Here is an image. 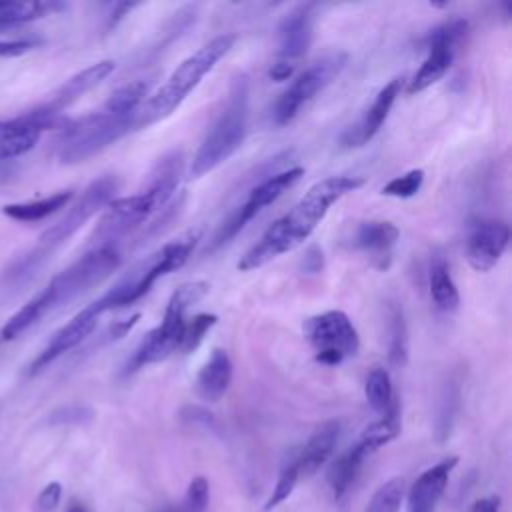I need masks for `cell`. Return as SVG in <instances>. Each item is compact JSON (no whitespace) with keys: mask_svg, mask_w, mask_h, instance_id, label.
<instances>
[{"mask_svg":"<svg viewBox=\"0 0 512 512\" xmlns=\"http://www.w3.org/2000/svg\"><path fill=\"white\" fill-rule=\"evenodd\" d=\"M248 102L250 84L246 74H236L230 82L224 108L214 120L210 132L196 150L190 166V174L200 178L226 162L244 142L248 130Z\"/></svg>","mask_w":512,"mask_h":512,"instance_id":"3","label":"cell"},{"mask_svg":"<svg viewBox=\"0 0 512 512\" xmlns=\"http://www.w3.org/2000/svg\"><path fill=\"white\" fill-rule=\"evenodd\" d=\"M324 268V254L320 246H310L302 258V270L306 274H318Z\"/></svg>","mask_w":512,"mask_h":512,"instance_id":"42","label":"cell"},{"mask_svg":"<svg viewBox=\"0 0 512 512\" xmlns=\"http://www.w3.org/2000/svg\"><path fill=\"white\" fill-rule=\"evenodd\" d=\"M134 6H136V4H118V6H116V10L110 14L112 18H110V22H108V28H114V26H116V22H118V20H122V18H124L132 8H134Z\"/></svg>","mask_w":512,"mask_h":512,"instance_id":"45","label":"cell"},{"mask_svg":"<svg viewBox=\"0 0 512 512\" xmlns=\"http://www.w3.org/2000/svg\"><path fill=\"white\" fill-rule=\"evenodd\" d=\"M314 10L316 4H298L294 6L278 26L280 36V52L278 60L294 64L300 56L306 54L312 42V30H314Z\"/></svg>","mask_w":512,"mask_h":512,"instance_id":"17","label":"cell"},{"mask_svg":"<svg viewBox=\"0 0 512 512\" xmlns=\"http://www.w3.org/2000/svg\"><path fill=\"white\" fill-rule=\"evenodd\" d=\"M136 114H122L102 106L74 122L64 124L58 138V158L62 164H78L102 152L124 134L134 130Z\"/></svg>","mask_w":512,"mask_h":512,"instance_id":"8","label":"cell"},{"mask_svg":"<svg viewBox=\"0 0 512 512\" xmlns=\"http://www.w3.org/2000/svg\"><path fill=\"white\" fill-rule=\"evenodd\" d=\"M340 438V422L330 420L322 424L304 444V448L294 458L300 476H312L320 470V466L332 456L336 442Z\"/></svg>","mask_w":512,"mask_h":512,"instance_id":"22","label":"cell"},{"mask_svg":"<svg viewBox=\"0 0 512 512\" xmlns=\"http://www.w3.org/2000/svg\"><path fill=\"white\" fill-rule=\"evenodd\" d=\"M118 186L120 182L114 174H106L90 182L80 194V198L72 204V208H68V212L38 238V246L16 264V270H12L10 276H16L18 280L32 276L34 270H38V266H42V262L58 246H62L70 236H74L100 208L112 202V196L116 194Z\"/></svg>","mask_w":512,"mask_h":512,"instance_id":"5","label":"cell"},{"mask_svg":"<svg viewBox=\"0 0 512 512\" xmlns=\"http://www.w3.org/2000/svg\"><path fill=\"white\" fill-rule=\"evenodd\" d=\"M388 332H390L388 360H390L392 366L400 368V366H404L406 360H408V330H406V320H404L402 306H398L396 302L390 304V324H388Z\"/></svg>","mask_w":512,"mask_h":512,"instance_id":"31","label":"cell"},{"mask_svg":"<svg viewBox=\"0 0 512 512\" xmlns=\"http://www.w3.org/2000/svg\"><path fill=\"white\" fill-rule=\"evenodd\" d=\"M182 170H184V156L178 150L168 152L156 164L148 188L160 198V202L164 206L174 196V192H176V188L180 184V178H182Z\"/></svg>","mask_w":512,"mask_h":512,"instance_id":"28","label":"cell"},{"mask_svg":"<svg viewBox=\"0 0 512 512\" xmlns=\"http://www.w3.org/2000/svg\"><path fill=\"white\" fill-rule=\"evenodd\" d=\"M66 512H88V510H86L82 504H72Z\"/></svg>","mask_w":512,"mask_h":512,"instance_id":"46","label":"cell"},{"mask_svg":"<svg viewBox=\"0 0 512 512\" xmlns=\"http://www.w3.org/2000/svg\"><path fill=\"white\" fill-rule=\"evenodd\" d=\"M120 260L122 256H120L118 244H102V246L90 248L76 262H72L62 272H58L46 284V288L32 298L40 308L42 318L48 312L72 302L80 294L100 284L118 268Z\"/></svg>","mask_w":512,"mask_h":512,"instance_id":"7","label":"cell"},{"mask_svg":"<svg viewBox=\"0 0 512 512\" xmlns=\"http://www.w3.org/2000/svg\"><path fill=\"white\" fill-rule=\"evenodd\" d=\"M164 512H172V510H164Z\"/></svg>","mask_w":512,"mask_h":512,"instance_id":"47","label":"cell"},{"mask_svg":"<svg viewBox=\"0 0 512 512\" xmlns=\"http://www.w3.org/2000/svg\"><path fill=\"white\" fill-rule=\"evenodd\" d=\"M60 496H62V486L60 482H50L42 488V492L36 498V504L40 508V512H54L60 504Z\"/></svg>","mask_w":512,"mask_h":512,"instance_id":"41","label":"cell"},{"mask_svg":"<svg viewBox=\"0 0 512 512\" xmlns=\"http://www.w3.org/2000/svg\"><path fill=\"white\" fill-rule=\"evenodd\" d=\"M180 418L186 422V424H192V426H202V428H208V430H216L218 428V422L214 418V414L202 406H184L180 410Z\"/></svg>","mask_w":512,"mask_h":512,"instance_id":"38","label":"cell"},{"mask_svg":"<svg viewBox=\"0 0 512 512\" xmlns=\"http://www.w3.org/2000/svg\"><path fill=\"white\" fill-rule=\"evenodd\" d=\"M398 228L388 220H368L356 228L354 248L368 254L376 270H388L392 262V250L398 242Z\"/></svg>","mask_w":512,"mask_h":512,"instance_id":"20","label":"cell"},{"mask_svg":"<svg viewBox=\"0 0 512 512\" xmlns=\"http://www.w3.org/2000/svg\"><path fill=\"white\" fill-rule=\"evenodd\" d=\"M216 316L208 314V312H200L196 316H192L190 320H186V328H184V338L180 344L182 352H192L200 346V342L204 340L206 332L216 324Z\"/></svg>","mask_w":512,"mask_h":512,"instance_id":"33","label":"cell"},{"mask_svg":"<svg viewBox=\"0 0 512 512\" xmlns=\"http://www.w3.org/2000/svg\"><path fill=\"white\" fill-rule=\"evenodd\" d=\"M364 394H366V400L372 406V410H376L382 416L396 404L392 380L384 368H372L368 372Z\"/></svg>","mask_w":512,"mask_h":512,"instance_id":"30","label":"cell"},{"mask_svg":"<svg viewBox=\"0 0 512 512\" xmlns=\"http://www.w3.org/2000/svg\"><path fill=\"white\" fill-rule=\"evenodd\" d=\"M466 32H468V22L464 18H450L428 34L426 38L428 56L408 84L410 94L426 90L448 72V68L454 62L458 44L464 40Z\"/></svg>","mask_w":512,"mask_h":512,"instance_id":"13","label":"cell"},{"mask_svg":"<svg viewBox=\"0 0 512 512\" xmlns=\"http://www.w3.org/2000/svg\"><path fill=\"white\" fill-rule=\"evenodd\" d=\"M510 242V228L500 220H482L466 238V258L476 272L492 270Z\"/></svg>","mask_w":512,"mask_h":512,"instance_id":"15","label":"cell"},{"mask_svg":"<svg viewBox=\"0 0 512 512\" xmlns=\"http://www.w3.org/2000/svg\"><path fill=\"white\" fill-rule=\"evenodd\" d=\"M60 124L62 116L42 106L14 120H0V160H10L32 150L44 130L58 128Z\"/></svg>","mask_w":512,"mask_h":512,"instance_id":"14","label":"cell"},{"mask_svg":"<svg viewBox=\"0 0 512 512\" xmlns=\"http://www.w3.org/2000/svg\"><path fill=\"white\" fill-rule=\"evenodd\" d=\"M162 208H164V204L150 188H146L144 192L134 194V196H124V198L112 200L106 206V212L100 218V222L90 238V246L94 248V246H102V244H116L118 238H122L124 234L132 232L134 228L144 224L152 212L162 210Z\"/></svg>","mask_w":512,"mask_h":512,"instance_id":"12","label":"cell"},{"mask_svg":"<svg viewBox=\"0 0 512 512\" xmlns=\"http://www.w3.org/2000/svg\"><path fill=\"white\" fill-rule=\"evenodd\" d=\"M64 8L66 4L54 0H0V28L44 18Z\"/></svg>","mask_w":512,"mask_h":512,"instance_id":"25","label":"cell"},{"mask_svg":"<svg viewBox=\"0 0 512 512\" xmlns=\"http://www.w3.org/2000/svg\"><path fill=\"white\" fill-rule=\"evenodd\" d=\"M500 506H502V498L492 494L476 500L468 512H500Z\"/></svg>","mask_w":512,"mask_h":512,"instance_id":"43","label":"cell"},{"mask_svg":"<svg viewBox=\"0 0 512 512\" xmlns=\"http://www.w3.org/2000/svg\"><path fill=\"white\" fill-rule=\"evenodd\" d=\"M152 88V78H140L134 82H128L124 86H120L106 102L104 106L114 110V112H122V114H136L142 106V102L146 100V96L150 94Z\"/></svg>","mask_w":512,"mask_h":512,"instance_id":"29","label":"cell"},{"mask_svg":"<svg viewBox=\"0 0 512 512\" xmlns=\"http://www.w3.org/2000/svg\"><path fill=\"white\" fill-rule=\"evenodd\" d=\"M404 498V480L392 478L384 482L366 504L364 512H398Z\"/></svg>","mask_w":512,"mask_h":512,"instance_id":"32","label":"cell"},{"mask_svg":"<svg viewBox=\"0 0 512 512\" xmlns=\"http://www.w3.org/2000/svg\"><path fill=\"white\" fill-rule=\"evenodd\" d=\"M92 418V410L86 406H64L50 416L54 424H82Z\"/></svg>","mask_w":512,"mask_h":512,"instance_id":"39","label":"cell"},{"mask_svg":"<svg viewBox=\"0 0 512 512\" xmlns=\"http://www.w3.org/2000/svg\"><path fill=\"white\" fill-rule=\"evenodd\" d=\"M40 38H18V40H0V58H12L22 56L30 52L32 48L40 46Z\"/></svg>","mask_w":512,"mask_h":512,"instance_id":"40","label":"cell"},{"mask_svg":"<svg viewBox=\"0 0 512 512\" xmlns=\"http://www.w3.org/2000/svg\"><path fill=\"white\" fill-rule=\"evenodd\" d=\"M428 288H430V298L436 304V308H440L442 312H454L458 308L460 294L452 280L450 266L442 254H436L430 260Z\"/></svg>","mask_w":512,"mask_h":512,"instance_id":"24","label":"cell"},{"mask_svg":"<svg viewBox=\"0 0 512 512\" xmlns=\"http://www.w3.org/2000/svg\"><path fill=\"white\" fill-rule=\"evenodd\" d=\"M200 240V232H188L168 244H164L160 250L152 252L144 260H140L126 276H122L106 294H102L98 300L92 302V308L102 314L108 310L124 308L140 300L158 278L176 272L186 264L190 258L194 246Z\"/></svg>","mask_w":512,"mask_h":512,"instance_id":"4","label":"cell"},{"mask_svg":"<svg viewBox=\"0 0 512 512\" xmlns=\"http://www.w3.org/2000/svg\"><path fill=\"white\" fill-rule=\"evenodd\" d=\"M422 182H424V170L414 168V170H408L402 176L392 178L388 184H384L382 194L384 196H394V198H412L422 188Z\"/></svg>","mask_w":512,"mask_h":512,"instance_id":"34","label":"cell"},{"mask_svg":"<svg viewBox=\"0 0 512 512\" xmlns=\"http://www.w3.org/2000/svg\"><path fill=\"white\" fill-rule=\"evenodd\" d=\"M360 186H364V178L360 176H330L312 184L306 194L284 216L272 222L260 240L238 260V270H256L276 256L300 246L322 222L330 206Z\"/></svg>","mask_w":512,"mask_h":512,"instance_id":"1","label":"cell"},{"mask_svg":"<svg viewBox=\"0 0 512 512\" xmlns=\"http://www.w3.org/2000/svg\"><path fill=\"white\" fill-rule=\"evenodd\" d=\"M208 288L210 284L206 280H194L180 284L172 292L160 326H156L142 338V342L126 362L124 374H132L148 364L166 360L170 354L180 350L186 328V312L190 306H194L198 300L206 296Z\"/></svg>","mask_w":512,"mask_h":512,"instance_id":"6","label":"cell"},{"mask_svg":"<svg viewBox=\"0 0 512 512\" xmlns=\"http://www.w3.org/2000/svg\"><path fill=\"white\" fill-rule=\"evenodd\" d=\"M348 54L344 52H332L308 66L302 74L296 76V80L280 94L274 106V122L278 126L288 124L304 104H308L318 92H322L346 66Z\"/></svg>","mask_w":512,"mask_h":512,"instance_id":"11","label":"cell"},{"mask_svg":"<svg viewBox=\"0 0 512 512\" xmlns=\"http://www.w3.org/2000/svg\"><path fill=\"white\" fill-rule=\"evenodd\" d=\"M298 478H300V474H298L296 462L290 460V462L282 468V472H280V476H278V480H276V486H274L270 498L266 500L264 510H266V512H268V510H274V508L280 506L284 500H288V496L292 494V490H294Z\"/></svg>","mask_w":512,"mask_h":512,"instance_id":"35","label":"cell"},{"mask_svg":"<svg viewBox=\"0 0 512 512\" xmlns=\"http://www.w3.org/2000/svg\"><path fill=\"white\" fill-rule=\"evenodd\" d=\"M232 380V362L226 350L214 348L196 376V394L206 402H218Z\"/></svg>","mask_w":512,"mask_h":512,"instance_id":"23","label":"cell"},{"mask_svg":"<svg viewBox=\"0 0 512 512\" xmlns=\"http://www.w3.org/2000/svg\"><path fill=\"white\" fill-rule=\"evenodd\" d=\"M304 336L314 348V358L326 366H338L360 348L358 332L342 310H326L304 322Z\"/></svg>","mask_w":512,"mask_h":512,"instance_id":"9","label":"cell"},{"mask_svg":"<svg viewBox=\"0 0 512 512\" xmlns=\"http://www.w3.org/2000/svg\"><path fill=\"white\" fill-rule=\"evenodd\" d=\"M114 70V62L112 60H100L84 70H80L78 74H74L72 78H68L54 94L48 102L42 104V108H46L48 112L54 114H62L64 108H68L70 104H74L82 94L90 92L92 88H96L104 78H108Z\"/></svg>","mask_w":512,"mask_h":512,"instance_id":"21","label":"cell"},{"mask_svg":"<svg viewBox=\"0 0 512 512\" xmlns=\"http://www.w3.org/2000/svg\"><path fill=\"white\" fill-rule=\"evenodd\" d=\"M456 402H458V388L456 386H446L444 390V396H442V408L438 412V424H436V430H438V440H444L450 432V424H452V416H454V408H456Z\"/></svg>","mask_w":512,"mask_h":512,"instance_id":"37","label":"cell"},{"mask_svg":"<svg viewBox=\"0 0 512 512\" xmlns=\"http://www.w3.org/2000/svg\"><path fill=\"white\" fill-rule=\"evenodd\" d=\"M234 42V34H220L206 42L202 48H198L194 54L184 58L168 76V80L144 100V106H140L138 110L134 130L148 128L150 124L168 118L200 84V80L216 66V62L230 52Z\"/></svg>","mask_w":512,"mask_h":512,"instance_id":"2","label":"cell"},{"mask_svg":"<svg viewBox=\"0 0 512 512\" xmlns=\"http://www.w3.org/2000/svg\"><path fill=\"white\" fill-rule=\"evenodd\" d=\"M456 464H458V458L448 456V458L440 460L438 464L430 466L428 470H424L416 478V482L412 484V488L408 492L406 510L408 512H434L438 500L442 498V494L448 486L450 472L454 470Z\"/></svg>","mask_w":512,"mask_h":512,"instance_id":"19","label":"cell"},{"mask_svg":"<svg viewBox=\"0 0 512 512\" xmlns=\"http://www.w3.org/2000/svg\"><path fill=\"white\" fill-rule=\"evenodd\" d=\"M98 312L88 304L82 308L68 324H64L44 346V350L36 356V360L30 364V374H38L44 370L48 364H52L56 358L66 354L68 350L76 348L80 342H84L96 328L98 324Z\"/></svg>","mask_w":512,"mask_h":512,"instance_id":"16","label":"cell"},{"mask_svg":"<svg viewBox=\"0 0 512 512\" xmlns=\"http://www.w3.org/2000/svg\"><path fill=\"white\" fill-rule=\"evenodd\" d=\"M70 200H72V192L62 190V192H54V194H50L42 200L6 204L2 208V214L12 218V220H18V222H38V220H44V218L52 216L60 208H64Z\"/></svg>","mask_w":512,"mask_h":512,"instance_id":"27","label":"cell"},{"mask_svg":"<svg viewBox=\"0 0 512 512\" xmlns=\"http://www.w3.org/2000/svg\"><path fill=\"white\" fill-rule=\"evenodd\" d=\"M294 72V64H288V62H282V60H276L270 68V78L276 80V82H282L286 78H290Z\"/></svg>","mask_w":512,"mask_h":512,"instance_id":"44","label":"cell"},{"mask_svg":"<svg viewBox=\"0 0 512 512\" xmlns=\"http://www.w3.org/2000/svg\"><path fill=\"white\" fill-rule=\"evenodd\" d=\"M364 460H366V452L358 444H354L352 448H348L342 456H338L332 462V466L328 470V484H330L334 500H340L350 490Z\"/></svg>","mask_w":512,"mask_h":512,"instance_id":"26","label":"cell"},{"mask_svg":"<svg viewBox=\"0 0 512 512\" xmlns=\"http://www.w3.org/2000/svg\"><path fill=\"white\" fill-rule=\"evenodd\" d=\"M210 502V486L204 476H194L186 488L184 512H206Z\"/></svg>","mask_w":512,"mask_h":512,"instance_id":"36","label":"cell"},{"mask_svg":"<svg viewBox=\"0 0 512 512\" xmlns=\"http://www.w3.org/2000/svg\"><path fill=\"white\" fill-rule=\"evenodd\" d=\"M304 176V168L302 166H294V168H286L274 174H266L264 180H260L250 192L248 198L244 200L242 206H238L226 220L224 224L218 228V232L212 238L210 250L224 246L226 242H230L256 214H260L266 206L274 204L286 190H290L300 178Z\"/></svg>","mask_w":512,"mask_h":512,"instance_id":"10","label":"cell"},{"mask_svg":"<svg viewBox=\"0 0 512 512\" xmlns=\"http://www.w3.org/2000/svg\"><path fill=\"white\" fill-rule=\"evenodd\" d=\"M400 86H402V80L394 78L376 94L374 102L364 112V116L342 134L340 138L342 148H360L374 138V134L380 130V126L388 118V112L400 92Z\"/></svg>","mask_w":512,"mask_h":512,"instance_id":"18","label":"cell"}]
</instances>
